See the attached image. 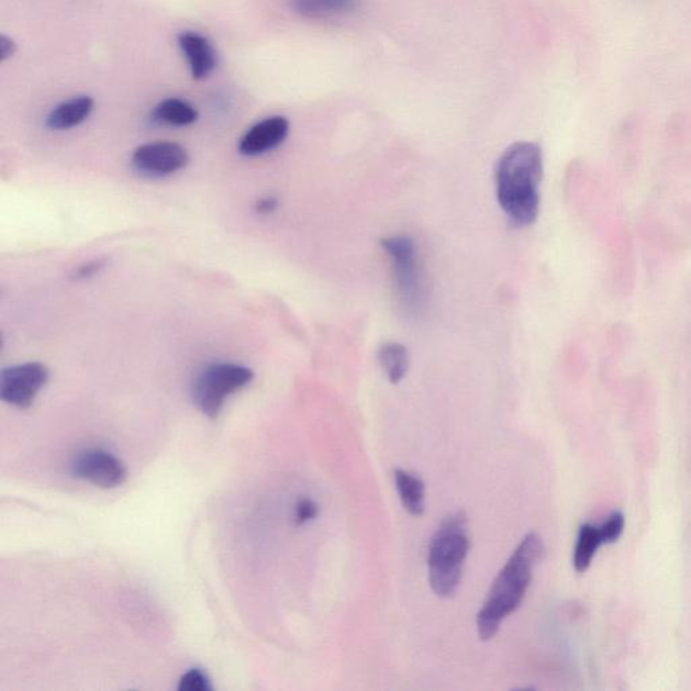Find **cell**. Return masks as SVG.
Masks as SVG:
<instances>
[{
  "label": "cell",
  "instance_id": "obj_1",
  "mask_svg": "<svg viewBox=\"0 0 691 691\" xmlns=\"http://www.w3.org/2000/svg\"><path fill=\"white\" fill-rule=\"evenodd\" d=\"M546 547L539 534L530 533L495 577L488 598L477 614L478 636L493 639L501 623L519 610L533 581L534 569L545 558Z\"/></svg>",
  "mask_w": 691,
  "mask_h": 691
},
{
  "label": "cell",
  "instance_id": "obj_2",
  "mask_svg": "<svg viewBox=\"0 0 691 691\" xmlns=\"http://www.w3.org/2000/svg\"><path fill=\"white\" fill-rule=\"evenodd\" d=\"M542 177V149L534 142H517L501 156L495 169V191L501 209L516 226H530L536 221Z\"/></svg>",
  "mask_w": 691,
  "mask_h": 691
},
{
  "label": "cell",
  "instance_id": "obj_3",
  "mask_svg": "<svg viewBox=\"0 0 691 691\" xmlns=\"http://www.w3.org/2000/svg\"><path fill=\"white\" fill-rule=\"evenodd\" d=\"M469 551L468 517L464 512L454 513L443 520L428 546V581L438 598L456 594Z\"/></svg>",
  "mask_w": 691,
  "mask_h": 691
},
{
  "label": "cell",
  "instance_id": "obj_4",
  "mask_svg": "<svg viewBox=\"0 0 691 691\" xmlns=\"http://www.w3.org/2000/svg\"><path fill=\"white\" fill-rule=\"evenodd\" d=\"M253 370L246 366L220 363L207 366L193 383V401L210 419H216L230 394L239 392L253 381Z\"/></svg>",
  "mask_w": 691,
  "mask_h": 691
},
{
  "label": "cell",
  "instance_id": "obj_5",
  "mask_svg": "<svg viewBox=\"0 0 691 691\" xmlns=\"http://www.w3.org/2000/svg\"><path fill=\"white\" fill-rule=\"evenodd\" d=\"M383 250L391 258L395 286L404 307L411 311L422 309L424 288L421 268L417 264L415 242L410 236L393 235L382 239Z\"/></svg>",
  "mask_w": 691,
  "mask_h": 691
},
{
  "label": "cell",
  "instance_id": "obj_6",
  "mask_svg": "<svg viewBox=\"0 0 691 691\" xmlns=\"http://www.w3.org/2000/svg\"><path fill=\"white\" fill-rule=\"evenodd\" d=\"M47 378H49V370L43 364L27 363L11 366L0 375V398L18 409H29L41 389L46 386Z\"/></svg>",
  "mask_w": 691,
  "mask_h": 691
},
{
  "label": "cell",
  "instance_id": "obj_7",
  "mask_svg": "<svg viewBox=\"0 0 691 691\" xmlns=\"http://www.w3.org/2000/svg\"><path fill=\"white\" fill-rule=\"evenodd\" d=\"M70 471L79 480L102 489L121 487L127 480L126 466L103 448H87L79 453L70 465Z\"/></svg>",
  "mask_w": 691,
  "mask_h": 691
},
{
  "label": "cell",
  "instance_id": "obj_8",
  "mask_svg": "<svg viewBox=\"0 0 691 691\" xmlns=\"http://www.w3.org/2000/svg\"><path fill=\"white\" fill-rule=\"evenodd\" d=\"M132 163L142 175L164 177L185 169L189 155L186 147L176 142H151L135 149Z\"/></svg>",
  "mask_w": 691,
  "mask_h": 691
},
{
  "label": "cell",
  "instance_id": "obj_9",
  "mask_svg": "<svg viewBox=\"0 0 691 691\" xmlns=\"http://www.w3.org/2000/svg\"><path fill=\"white\" fill-rule=\"evenodd\" d=\"M289 134V122L283 116H270L256 123L241 138L238 149L244 156H261L275 151Z\"/></svg>",
  "mask_w": 691,
  "mask_h": 691
},
{
  "label": "cell",
  "instance_id": "obj_10",
  "mask_svg": "<svg viewBox=\"0 0 691 691\" xmlns=\"http://www.w3.org/2000/svg\"><path fill=\"white\" fill-rule=\"evenodd\" d=\"M179 46L187 58L189 70L194 80H204L214 73L218 64L216 52L209 38L198 32H182Z\"/></svg>",
  "mask_w": 691,
  "mask_h": 691
},
{
  "label": "cell",
  "instance_id": "obj_11",
  "mask_svg": "<svg viewBox=\"0 0 691 691\" xmlns=\"http://www.w3.org/2000/svg\"><path fill=\"white\" fill-rule=\"evenodd\" d=\"M94 102L91 97H76L56 105L46 118L52 130H69L81 125L92 114Z\"/></svg>",
  "mask_w": 691,
  "mask_h": 691
},
{
  "label": "cell",
  "instance_id": "obj_12",
  "mask_svg": "<svg viewBox=\"0 0 691 691\" xmlns=\"http://www.w3.org/2000/svg\"><path fill=\"white\" fill-rule=\"evenodd\" d=\"M394 483L404 510L412 516H422L425 511V486L422 478L409 470L395 469Z\"/></svg>",
  "mask_w": 691,
  "mask_h": 691
},
{
  "label": "cell",
  "instance_id": "obj_13",
  "mask_svg": "<svg viewBox=\"0 0 691 691\" xmlns=\"http://www.w3.org/2000/svg\"><path fill=\"white\" fill-rule=\"evenodd\" d=\"M198 118V110L179 98L165 99L152 111V121L159 125L186 127L193 125Z\"/></svg>",
  "mask_w": 691,
  "mask_h": 691
},
{
  "label": "cell",
  "instance_id": "obj_14",
  "mask_svg": "<svg viewBox=\"0 0 691 691\" xmlns=\"http://www.w3.org/2000/svg\"><path fill=\"white\" fill-rule=\"evenodd\" d=\"M359 0H291L292 9L309 20H328L350 14Z\"/></svg>",
  "mask_w": 691,
  "mask_h": 691
},
{
  "label": "cell",
  "instance_id": "obj_15",
  "mask_svg": "<svg viewBox=\"0 0 691 691\" xmlns=\"http://www.w3.org/2000/svg\"><path fill=\"white\" fill-rule=\"evenodd\" d=\"M602 545L604 542H602L599 525L582 524L578 531L575 555H572L576 571H587Z\"/></svg>",
  "mask_w": 691,
  "mask_h": 691
},
{
  "label": "cell",
  "instance_id": "obj_16",
  "mask_svg": "<svg viewBox=\"0 0 691 691\" xmlns=\"http://www.w3.org/2000/svg\"><path fill=\"white\" fill-rule=\"evenodd\" d=\"M378 361H380L388 380L392 383H399L409 370V352L398 342H387L378 352Z\"/></svg>",
  "mask_w": 691,
  "mask_h": 691
},
{
  "label": "cell",
  "instance_id": "obj_17",
  "mask_svg": "<svg viewBox=\"0 0 691 691\" xmlns=\"http://www.w3.org/2000/svg\"><path fill=\"white\" fill-rule=\"evenodd\" d=\"M625 527L623 512L614 511L606 517L605 522L599 525L600 534L604 545L617 542L622 537Z\"/></svg>",
  "mask_w": 691,
  "mask_h": 691
},
{
  "label": "cell",
  "instance_id": "obj_18",
  "mask_svg": "<svg viewBox=\"0 0 691 691\" xmlns=\"http://www.w3.org/2000/svg\"><path fill=\"white\" fill-rule=\"evenodd\" d=\"M180 691H210L212 690L210 679L202 670L192 669L181 677L179 682Z\"/></svg>",
  "mask_w": 691,
  "mask_h": 691
},
{
  "label": "cell",
  "instance_id": "obj_19",
  "mask_svg": "<svg viewBox=\"0 0 691 691\" xmlns=\"http://www.w3.org/2000/svg\"><path fill=\"white\" fill-rule=\"evenodd\" d=\"M319 513V506L314 500L303 499L300 500L297 510H294V523L303 525L316 519Z\"/></svg>",
  "mask_w": 691,
  "mask_h": 691
},
{
  "label": "cell",
  "instance_id": "obj_20",
  "mask_svg": "<svg viewBox=\"0 0 691 691\" xmlns=\"http://www.w3.org/2000/svg\"><path fill=\"white\" fill-rule=\"evenodd\" d=\"M16 52V45L14 41L2 35L0 38V57H2V62L4 63L8 58L13 57Z\"/></svg>",
  "mask_w": 691,
  "mask_h": 691
},
{
  "label": "cell",
  "instance_id": "obj_21",
  "mask_svg": "<svg viewBox=\"0 0 691 691\" xmlns=\"http://www.w3.org/2000/svg\"><path fill=\"white\" fill-rule=\"evenodd\" d=\"M103 267V263L100 261L88 263L86 265H82V267L78 270V274H76L78 275L76 277H78V279H87V277H91Z\"/></svg>",
  "mask_w": 691,
  "mask_h": 691
},
{
  "label": "cell",
  "instance_id": "obj_22",
  "mask_svg": "<svg viewBox=\"0 0 691 691\" xmlns=\"http://www.w3.org/2000/svg\"><path fill=\"white\" fill-rule=\"evenodd\" d=\"M277 209V200L275 198L259 199L256 204V210L259 214H270Z\"/></svg>",
  "mask_w": 691,
  "mask_h": 691
}]
</instances>
